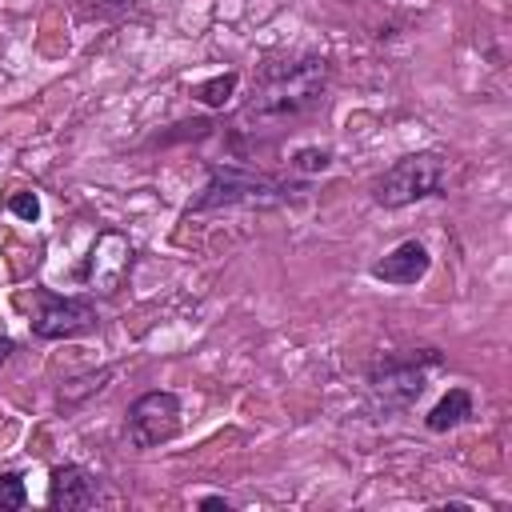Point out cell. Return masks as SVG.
Here are the masks:
<instances>
[{"instance_id": "1", "label": "cell", "mask_w": 512, "mask_h": 512, "mask_svg": "<svg viewBox=\"0 0 512 512\" xmlns=\"http://www.w3.org/2000/svg\"><path fill=\"white\" fill-rule=\"evenodd\" d=\"M324 84H328V60L324 56H304L296 64L268 68L260 76L256 96L240 112L244 132L280 128L284 120H296V116L312 112L320 104V96H324Z\"/></svg>"}, {"instance_id": "2", "label": "cell", "mask_w": 512, "mask_h": 512, "mask_svg": "<svg viewBox=\"0 0 512 512\" xmlns=\"http://www.w3.org/2000/svg\"><path fill=\"white\" fill-rule=\"evenodd\" d=\"M440 364L436 348H416L404 356H384L368 368V400L376 412H404L428 388V368Z\"/></svg>"}, {"instance_id": "3", "label": "cell", "mask_w": 512, "mask_h": 512, "mask_svg": "<svg viewBox=\"0 0 512 512\" xmlns=\"http://www.w3.org/2000/svg\"><path fill=\"white\" fill-rule=\"evenodd\" d=\"M448 184V164L440 152H412L404 160H396L392 168H384L372 184V200L380 208H404L416 204L424 196H440Z\"/></svg>"}, {"instance_id": "4", "label": "cell", "mask_w": 512, "mask_h": 512, "mask_svg": "<svg viewBox=\"0 0 512 512\" xmlns=\"http://www.w3.org/2000/svg\"><path fill=\"white\" fill-rule=\"evenodd\" d=\"M296 188L284 184V180H272V176H260V172H248V168H212L204 192L188 204V212H208V208H272V204H284Z\"/></svg>"}, {"instance_id": "5", "label": "cell", "mask_w": 512, "mask_h": 512, "mask_svg": "<svg viewBox=\"0 0 512 512\" xmlns=\"http://www.w3.org/2000/svg\"><path fill=\"white\" fill-rule=\"evenodd\" d=\"M124 432H128L132 448L168 444V440L180 432V396H176V392H164V388L136 396L132 408H128Z\"/></svg>"}, {"instance_id": "6", "label": "cell", "mask_w": 512, "mask_h": 512, "mask_svg": "<svg viewBox=\"0 0 512 512\" xmlns=\"http://www.w3.org/2000/svg\"><path fill=\"white\" fill-rule=\"evenodd\" d=\"M128 268H132V244H128V236H120V232H100L96 244H92V252L84 256L80 280H84L92 292H104V296H108V292H116V288L124 284Z\"/></svg>"}, {"instance_id": "7", "label": "cell", "mask_w": 512, "mask_h": 512, "mask_svg": "<svg viewBox=\"0 0 512 512\" xmlns=\"http://www.w3.org/2000/svg\"><path fill=\"white\" fill-rule=\"evenodd\" d=\"M96 328V308L88 300L72 296H40V308L32 312V332L40 340H72Z\"/></svg>"}, {"instance_id": "8", "label": "cell", "mask_w": 512, "mask_h": 512, "mask_svg": "<svg viewBox=\"0 0 512 512\" xmlns=\"http://www.w3.org/2000/svg\"><path fill=\"white\" fill-rule=\"evenodd\" d=\"M48 504L56 512H80L96 504V476L84 464H60L48 480Z\"/></svg>"}, {"instance_id": "9", "label": "cell", "mask_w": 512, "mask_h": 512, "mask_svg": "<svg viewBox=\"0 0 512 512\" xmlns=\"http://www.w3.org/2000/svg\"><path fill=\"white\" fill-rule=\"evenodd\" d=\"M428 264H432V260H428V248H424L420 240H404V244H396L384 260L372 264V276L384 280V284H400V288H408V284L424 280Z\"/></svg>"}, {"instance_id": "10", "label": "cell", "mask_w": 512, "mask_h": 512, "mask_svg": "<svg viewBox=\"0 0 512 512\" xmlns=\"http://www.w3.org/2000/svg\"><path fill=\"white\" fill-rule=\"evenodd\" d=\"M468 416H472V392H468V388H448V392L432 404V412L424 416V424H428V432H448V428L464 424Z\"/></svg>"}, {"instance_id": "11", "label": "cell", "mask_w": 512, "mask_h": 512, "mask_svg": "<svg viewBox=\"0 0 512 512\" xmlns=\"http://www.w3.org/2000/svg\"><path fill=\"white\" fill-rule=\"evenodd\" d=\"M236 84H240V76H236V72H220V76H212V80L196 84V88H192V96H196L200 104H208V108H224V104H228V96L236 92Z\"/></svg>"}, {"instance_id": "12", "label": "cell", "mask_w": 512, "mask_h": 512, "mask_svg": "<svg viewBox=\"0 0 512 512\" xmlns=\"http://www.w3.org/2000/svg\"><path fill=\"white\" fill-rule=\"evenodd\" d=\"M28 504V488L20 472H0V512H20Z\"/></svg>"}, {"instance_id": "13", "label": "cell", "mask_w": 512, "mask_h": 512, "mask_svg": "<svg viewBox=\"0 0 512 512\" xmlns=\"http://www.w3.org/2000/svg\"><path fill=\"white\" fill-rule=\"evenodd\" d=\"M8 212L20 216V220H28V224H36L40 220V196L32 188H20V192L8 196Z\"/></svg>"}, {"instance_id": "14", "label": "cell", "mask_w": 512, "mask_h": 512, "mask_svg": "<svg viewBox=\"0 0 512 512\" xmlns=\"http://www.w3.org/2000/svg\"><path fill=\"white\" fill-rule=\"evenodd\" d=\"M332 164V148H300L292 156V168L296 172H324Z\"/></svg>"}, {"instance_id": "15", "label": "cell", "mask_w": 512, "mask_h": 512, "mask_svg": "<svg viewBox=\"0 0 512 512\" xmlns=\"http://www.w3.org/2000/svg\"><path fill=\"white\" fill-rule=\"evenodd\" d=\"M200 508H224V512H228V500H224V496H204Z\"/></svg>"}, {"instance_id": "16", "label": "cell", "mask_w": 512, "mask_h": 512, "mask_svg": "<svg viewBox=\"0 0 512 512\" xmlns=\"http://www.w3.org/2000/svg\"><path fill=\"white\" fill-rule=\"evenodd\" d=\"M8 356H12V340L0 332V368H4V360H8Z\"/></svg>"}]
</instances>
